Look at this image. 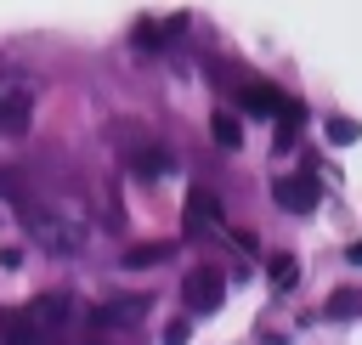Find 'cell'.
Masks as SVG:
<instances>
[{
	"instance_id": "cell-1",
	"label": "cell",
	"mask_w": 362,
	"mask_h": 345,
	"mask_svg": "<svg viewBox=\"0 0 362 345\" xmlns=\"http://www.w3.org/2000/svg\"><path fill=\"white\" fill-rule=\"evenodd\" d=\"M40 107V79L23 68H0V136H28Z\"/></svg>"
},
{
	"instance_id": "cell-2",
	"label": "cell",
	"mask_w": 362,
	"mask_h": 345,
	"mask_svg": "<svg viewBox=\"0 0 362 345\" xmlns=\"http://www.w3.org/2000/svg\"><path fill=\"white\" fill-rule=\"evenodd\" d=\"M28 215V232L45 255H79L85 249V221L68 215V209H23Z\"/></svg>"
},
{
	"instance_id": "cell-3",
	"label": "cell",
	"mask_w": 362,
	"mask_h": 345,
	"mask_svg": "<svg viewBox=\"0 0 362 345\" xmlns=\"http://www.w3.org/2000/svg\"><path fill=\"white\" fill-rule=\"evenodd\" d=\"M272 198H277L283 209H294V215H311V209L322 204V187H317L311 170H294V175H277V181H272Z\"/></svg>"
},
{
	"instance_id": "cell-4",
	"label": "cell",
	"mask_w": 362,
	"mask_h": 345,
	"mask_svg": "<svg viewBox=\"0 0 362 345\" xmlns=\"http://www.w3.org/2000/svg\"><path fill=\"white\" fill-rule=\"evenodd\" d=\"M181 294H187L192 311H215L221 294H226V271H221V266H192V271L181 277Z\"/></svg>"
},
{
	"instance_id": "cell-5",
	"label": "cell",
	"mask_w": 362,
	"mask_h": 345,
	"mask_svg": "<svg viewBox=\"0 0 362 345\" xmlns=\"http://www.w3.org/2000/svg\"><path fill=\"white\" fill-rule=\"evenodd\" d=\"M68 311H74V294H68V288H45V294H34V300L23 305V317H28L34 328H45V334H51V328H62V322H68Z\"/></svg>"
},
{
	"instance_id": "cell-6",
	"label": "cell",
	"mask_w": 362,
	"mask_h": 345,
	"mask_svg": "<svg viewBox=\"0 0 362 345\" xmlns=\"http://www.w3.org/2000/svg\"><path fill=\"white\" fill-rule=\"evenodd\" d=\"M238 102H243L249 113H266V119H272V113L283 119V113L294 107V102H288L283 90H272V85H260V79H249V85H238Z\"/></svg>"
},
{
	"instance_id": "cell-7",
	"label": "cell",
	"mask_w": 362,
	"mask_h": 345,
	"mask_svg": "<svg viewBox=\"0 0 362 345\" xmlns=\"http://www.w3.org/2000/svg\"><path fill=\"white\" fill-rule=\"evenodd\" d=\"M0 345H51V334L34 328L23 317V305H17V311H0Z\"/></svg>"
},
{
	"instance_id": "cell-8",
	"label": "cell",
	"mask_w": 362,
	"mask_h": 345,
	"mask_svg": "<svg viewBox=\"0 0 362 345\" xmlns=\"http://www.w3.org/2000/svg\"><path fill=\"white\" fill-rule=\"evenodd\" d=\"M141 311H147V294H124V300H107L96 322H141Z\"/></svg>"
},
{
	"instance_id": "cell-9",
	"label": "cell",
	"mask_w": 362,
	"mask_h": 345,
	"mask_svg": "<svg viewBox=\"0 0 362 345\" xmlns=\"http://www.w3.org/2000/svg\"><path fill=\"white\" fill-rule=\"evenodd\" d=\"M124 164H130V175H141V181H153V175H164V170H170L158 147H130V158H124Z\"/></svg>"
},
{
	"instance_id": "cell-10",
	"label": "cell",
	"mask_w": 362,
	"mask_h": 345,
	"mask_svg": "<svg viewBox=\"0 0 362 345\" xmlns=\"http://www.w3.org/2000/svg\"><path fill=\"white\" fill-rule=\"evenodd\" d=\"M170 249H175V243H136V249H124L119 260L136 271V266H158V260H170Z\"/></svg>"
},
{
	"instance_id": "cell-11",
	"label": "cell",
	"mask_w": 362,
	"mask_h": 345,
	"mask_svg": "<svg viewBox=\"0 0 362 345\" xmlns=\"http://www.w3.org/2000/svg\"><path fill=\"white\" fill-rule=\"evenodd\" d=\"M356 311H362V294L356 288H334V300L322 305V317H334V322H351Z\"/></svg>"
},
{
	"instance_id": "cell-12",
	"label": "cell",
	"mask_w": 362,
	"mask_h": 345,
	"mask_svg": "<svg viewBox=\"0 0 362 345\" xmlns=\"http://www.w3.org/2000/svg\"><path fill=\"white\" fill-rule=\"evenodd\" d=\"M209 136H215L221 147H238V141H243V124H238V113H215V119H209Z\"/></svg>"
},
{
	"instance_id": "cell-13",
	"label": "cell",
	"mask_w": 362,
	"mask_h": 345,
	"mask_svg": "<svg viewBox=\"0 0 362 345\" xmlns=\"http://www.w3.org/2000/svg\"><path fill=\"white\" fill-rule=\"evenodd\" d=\"M322 136H328L334 147H351V141L362 136V124H356V119H328V124H322Z\"/></svg>"
},
{
	"instance_id": "cell-14",
	"label": "cell",
	"mask_w": 362,
	"mask_h": 345,
	"mask_svg": "<svg viewBox=\"0 0 362 345\" xmlns=\"http://www.w3.org/2000/svg\"><path fill=\"white\" fill-rule=\"evenodd\" d=\"M192 215H198V221H221V204H215L209 187H192Z\"/></svg>"
},
{
	"instance_id": "cell-15",
	"label": "cell",
	"mask_w": 362,
	"mask_h": 345,
	"mask_svg": "<svg viewBox=\"0 0 362 345\" xmlns=\"http://www.w3.org/2000/svg\"><path fill=\"white\" fill-rule=\"evenodd\" d=\"M294 277H300V266H294L288 255H277V260H272V283H277V288H288Z\"/></svg>"
},
{
	"instance_id": "cell-16",
	"label": "cell",
	"mask_w": 362,
	"mask_h": 345,
	"mask_svg": "<svg viewBox=\"0 0 362 345\" xmlns=\"http://www.w3.org/2000/svg\"><path fill=\"white\" fill-rule=\"evenodd\" d=\"M136 45H147V51H158L164 45V28H153V23H136V34H130Z\"/></svg>"
},
{
	"instance_id": "cell-17",
	"label": "cell",
	"mask_w": 362,
	"mask_h": 345,
	"mask_svg": "<svg viewBox=\"0 0 362 345\" xmlns=\"http://www.w3.org/2000/svg\"><path fill=\"white\" fill-rule=\"evenodd\" d=\"M187 339H192V322H187V317H175V322L164 328V345H187Z\"/></svg>"
},
{
	"instance_id": "cell-18",
	"label": "cell",
	"mask_w": 362,
	"mask_h": 345,
	"mask_svg": "<svg viewBox=\"0 0 362 345\" xmlns=\"http://www.w3.org/2000/svg\"><path fill=\"white\" fill-rule=\"evenodd\" d=\"M345 260H356V266H362V238H356V243L345 249Z\"/></svg>"
}]
</instances>
